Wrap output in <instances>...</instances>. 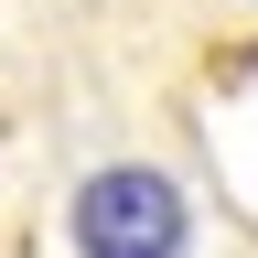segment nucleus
I'll return each instance as SVG.
<instances>
[{
  "mask_svg": "<svg viewBox=\"0 0 258 258\" xmlns=\"http://www.w3.org/2000/svg\"><path fill=\"white\" fill-rule=\"evenodd\" d=\"M64 247L76 258H194V194L161 161L118 151L64 194Z\"/></svg>",
  "mask_w": 258,
  "mask_h": 258,
  "instance_id": "obj_1",
  "label": "nucleus"
},
{
  "mask_svg": "<svg viewBox=\"0 0 258 258\" xmlns=\"http://www.w3.org/2000/svg\"><path fill=\"white\" fill-rule=\"evenodd\" d=\"M237 11H258V0H237Z\"/></svg>",
  "mask_w": 258,
  "mask_h": 258,
  "instance_id": "obj_2",
  "label": "nucleus"
}]
</instances>
